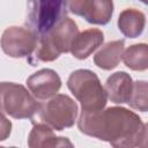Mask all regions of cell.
<instances>
[{
	"mask_svg": "<svg viewBox=\"0 0 148 148\" xmlns=\"http://www.w3.org/2000/svg\"><path fill=\"white\" fill-rule=\"evenodd\" d=\"M77 127L86 135L109 142L116 148L145 147L147 126L133 111L111 106L98 111H82Z\"/></svg>",
	"mask_w": 148,
	"mask_h": 148,
	"instance_id": "6da1fadb",
	"label": "cell"
},
{
	"mask_svg": "<svg viewBox=\"0 0 148 148\" xmlns=\"http://www.w3.org/2000/svg\"><path fill=\"white\" fill-rule=\"evenodd\" d=\"M77 34L79 28L72 18H59L40 36L36 51L37 59L46 62L53 61L61 53L69 52L72 42Z\"/></svg>",
	"mask_w": 148,
	"mask_h": 148,
	"instance_id": "7a4b0ae2",
	"label": "cell"
},
{
	"mask_svg": "<svg viewBox=\"0 0 148 148\" xmlns=\"http://www.w3.org/2000/svg\"><path fill=\"white\" fill-rule=\"evenodd\" d=\"M67 87L81 103L82 111H98L105 108L108 102L105 89L92 71H74L67 80Z\"/></svg>",
	"mask_w": 148,
	"mask_h": 148,
	"instance_id": "3957f363",
	"label": "cell"
},
{
	"mask_svg": "<svg viewBox=\"0 0 148 148\" xmlns=\"http://www.w3.org/2000/svg\"><path fill=\"white\" fill-rule=\"evenodd\" d=\"M77 111L76 103L69 96L56 94L46 103L39 104L37 112L31 119L37 118V123H44L56 131H62L74 125Z\"/></svg>",
	"mask_w": 148,
	"mask_h": 148,
	"instance_id": "277c9868",
	"label": "cell"
},
{
	"mask_svg": "<svg viewBox=\"0 0 148 148\" xmlns=\"http://www.w3.org/2000/svg\"><path fill=\"white\" fill-rule=\"evenodd\" d=\"M39 108V103L18 83L0 82V112L15 119L32 118Z\"/></svg>",
	"mask_w": 148,
	"mask_h": 148,
	"instance_id": "5b68a950",
	"label": "cell"
},
{
	"mask_svg": "<svg viewBox=\"0 0 148 148\" xmlns=\"http://www.w3.org/2000/svg\"><path fill=\"white\" fill-rule=\"evenodd\" d=\"M0 45L7 56L12 58H24L35 51L37 37L28 28L9 27L2 32Z\"/></svg>",
	"mask_w": 148,
	"mask_h": 148,
	"instance_id": "8992f818",
	"label": "cell"
},
{
	"mask_svg": "<svg viewBox=\"0 0 148 148\" xmlns=\"http://www.w3.org/2000/svg\"><path fill=\"white\" fill-rule=\"evenodd\" d=\"M71 13L92 24H106L113 14L112 0H67Z\"/></svg>",
	"mask_w": 148,
	"mask_h": 148,
	"instance_id": "52a82bcc",
	"label": "cell"
},
{
	"mask_svg": "<svg viewBox=\"0 0 148 148\" xmlns=\"http://www.w3.org/2000/svg\"><path fill=\"white\" fill-rule=\"evenodd\" d=\"M27 86L35 98L45 101L58 94L61 88V80L56 71L43 68L28 77Z\"/></svg>",
	"mask_w": 148,
	"mask_h": 148,
	"instance_id": "ba28073f",
	"label": "cell"
},
{
	"mask_svg": "<svg viewBox=\"0 0 148 148\" xmlns=\"http://www.w3.org/2000/svg\"><path fill=\"white\" fill-rule=\"evenodd\" d=\"M104 42V35L99 29H87L75 36L69 52L80 60L87 59Z\"/></svg>",
	"mask_w": 148,
	"mask_h": 148,
	"instance_id": "9c48e42d",
	"label": "cell"
},
{
	"mask_svg": "<svg viewBox=\"0 0 148 148\" xmlns=\"http://www.w3.org/2000/svg\"><path fill=\"white\" fill-rule=\"evenodd\" d=\"M104 89L111 102L114 104H124L130 99L133 89V80L126 72H117L108 77Z\"/></svg>",
	"mask_w": 148,
	"mask_h": 148,
	"instance_id": "30bf717a",
	"label": "cell"
},
{
	"mask_svg": "<svg viewBox=\"0 0 148 148\" xmlns=\"http://www.w3.org/2000/svg\"><path fill=\"white\" fill-rule=\"evenodd\" d=\"M28 146L30 148H45V147H72V142L67 138L56 136L53 130L44 123H35L29 136Z\"/></svg>",
	"mask_w": 148,
	"mask_h": 148,
	"instance_id": "8fae6325",
	"label": "cell"
},
{
	"mask_svg": "<svg viewBox=\"0 0 148 148\" xmlns=\"http://www.w3.org/2000/svg\"><path fill=\"white\" fill-rule=\"evenodd\" d=\"M124 50L125 42L123 39L109 42L96 52V54L94 56V62L101 69H113L118 66Z\"/></svg>",
	"mask_w": 148,
	"mask_h": 148,
	"instance_id": "7c38bea8",
	"label": "cell"
},
{
	"mask_svg": "<svg viewBox=\"0 0 148 148\" xmlns=\"http://www.w3.org/2000/svg\"><path fill=\"white\" fill-rule=\"evenodd\" d=\"M146 25V16L135 8L123 10L118 17V28L120 32L128 38L139 37Z\"/></svg>",
	"mask_w": 148,
	"mask_h": 148,
	"instance_id": "4fadbf2b",
	"label": "cell"
},
{
	"mask_svg": "<svg viewBox=\"0 0 148 148\" xmlns=\"http://www.w3.org/2000/svg\"><path fill=\"white\" fill-rule=\"evenodd\" d=\"M123 61L132 71H146L148 67V46L146 43L133 44L123 52Z\"/></svg>",
	"mask_w": 148,
	"mask_h": 148,
	"instance_id": "5bb4252c",
	"label": "cell"
},
{
	"mask_svg": "<svg viewBox=\"0 0 148 148\" xmlns=\"http://www.w3.org/2000/svg\"><path fill=\"white\" fill-rule=\"evenodd\" d=\"M60 5L61 0H39V15L37 20L40 31H46L54 24Z\"/></svg>",
	"mask_w": 148,
	"mask_h": 148,
	"instance_id": "9a60e30c",
	"label": "cell"
},
{
	"mask_svg": "<svg viewBox=\"0 0 148 148\" xmlns=\"http://www.w3.org/2000/svg\"><path fill=\"white\" fill-rule=\"evenodd\" d=\"M127 104L135 110L141 112H147L148 110V98H147V82L136 81L133 82V89L127 101Z\"/></svg>",
	"mask_w": 148,
	"mask_h": 148,
	"instance_id": "2e32d148",
	"label": "cell"
},
{
	"mask_svg": "<svg viewBox=\"0 0 148 148\" xmlns=\"http://www.w3.org/2000/svg\"><path fill=\"white\" fill-rule=\"evenodd\" d=\"M12 132V123L6 118V116L0 112V141L6 140Z\"/></svg>",
	"mask_w": 148,
	"mask_h": 148,
	"instance_id": "e0dca14e",
	"label": "cell"
},
{
	"mask_svg": "<svg viewBox=\"0 0 148 148\" xmlns=\"http://www.w3.org/2000/svg\"><path fill=\"white\" fill-rule=\"evenodd\" d=\"M141 1H142L143 3H147V0H141Z\"/></svg>",
	"mask_w": 148,
	"mask_h": 148,
	"instance_id": "ac0fdd59",
	"label": "cell"
}]
</instances>
